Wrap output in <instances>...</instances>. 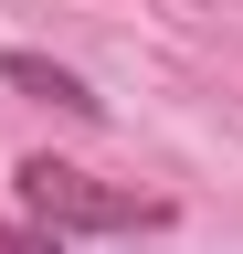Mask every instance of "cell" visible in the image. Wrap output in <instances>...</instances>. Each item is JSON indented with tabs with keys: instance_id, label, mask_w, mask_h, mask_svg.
<instances>
[{
	"instance_id": "1",
	"label": "cell",
	"mask_w": 243,
	"mask_h": 254,
	"mask_svg": "<svg viewBox=\"0 0 243 254\" xmlns=\"http://www.w3.org/2000/svg\"><path fill=\"white\" fill-rule=\"evenodd\" d=\"M11 190H21V212H32V233H159L169 222V201L159 190H127V180H96V170H74V159H53V148H32L11 170Z\"/></svg>"
},
{
	"instance_id": "2",
	"label": "cell",
	"mask_w": 243,
	"mask_h": 254,
	"mask_svg": "<svg viewBox=\"0 0 243 254\" xmlns=\"http://www.w3.org/2000/svg\"><path fill=\"white\" fill-rule=\"evenodd\" d=\"M0 85L11 95H32V106H64V117H96L106 95L74 74V64H53V53H0Z\"/></svg>"
},
{
	"instance_id": "3",
	"label": "cell",
	"mask_w": 243,
	"mask_h": 254,
	"mask_svg": "<svg viewBox=\"0 0 243 254\" xmlns=\"http://www.w3.org/2000/svg\"><path fill=\"white\" fill-rule=\"evenodd\" d=\"M0 254H64L53 233H32V222H0Z\"/></svg>"
}]
</instances>
